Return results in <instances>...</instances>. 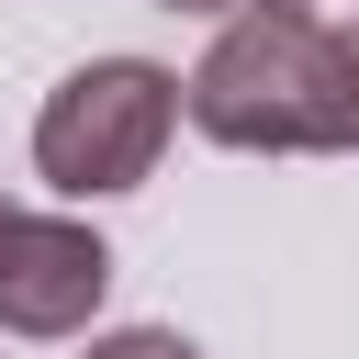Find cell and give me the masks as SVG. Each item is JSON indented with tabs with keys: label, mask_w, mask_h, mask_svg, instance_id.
I'll use <instances>...</instances> for the list:
<instances>
[{
	"label": "cell",
	"mask_w": 359,
	"mask_h": 359,
	"mask_svg": "<svg viewBox=\"0 0 359 359\" xmlns=\"http://www.w3.org/2000/svg\"><path fill=\"white\" fill-rule=\"evenodd\" d=\"M180 112L213 135V146H247V157H314V146H359L348 123V56L337 34L280 0V11H224V34L202 45V67L180 79Z\"/></svg>",
	"instance_id": "obj_1"
},
{
	"label": "cell",
	"mask_w": 359,
	"mask_h": 359,
	"mask_svg": "<svg viewBox=\"0 0 359 359\" xmlns=\"http://www.w3.org/2000/svg\"><path fill=\"white\" fill-rule=\"evenodd\" d=\"M168 123H180V79H168V67H146V56H90V67H67V79L45 90V112H34V168H45L56 191L101 202V191H135V180L157 168Z\"/></svg>",
	"instance_id": "obj_2"
},
{
	"label": "cell",
	"mask_w": 359,
	"mask_h": 359,
	"mask_svg": "<svg viewBox=\"0 0 359 359\" xmlns=\"http://www.w3.org/2000/svg\"><path fill=\"white\" fill-rule=\"evenodd\" d=\"M112 292V247L67 213L0 202V325L11 337H79Z\"/></svg>",
	"instance_id": "obj_3"
},
{
	"label": "cell",
	"mask_w": 359,
	"mask_h": 359,
	"mask_svg": "<svg viewBox=\"0 0 359 359\" xmlns=\"http://www.w3.org/2000/svg\"><path fill=\"white\" fill-rule=\"evenodd\" d=\"M90 359H202V348L168 325H123V337H90Z\"/></svg>",
	"instance_id": "obj_4"
},
{
	"label": "cell",
	"mask_w": 359,
	"mask_h": 359,
	"mask_svg": "<svg viewBox=\"0 0 359 359\" xmlns=\"http://www.w3.org/2000/svg\"><path fill=\"white\" fill-rule=\"evenodd\" d=\"M337 56H348V123H359V22L337 34Z\"/></svg>",
	"instance_id": "obj_5"
},
{
	"label": "cell",
	"mask_w": 359,
	"mask_h": 359,
	"mask_svg": "<svg viewBox=\"0 0 359 359\" xmlns=\"http://www.w3.org/2000/svg\"><path fill=\"white\" fill-rule=\"evenodd\" d=\"M157 11H280V0H157Z\"/></svg>",
	"instance_id": "obj_6"
}]
</instances>
